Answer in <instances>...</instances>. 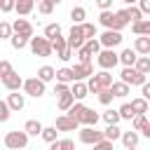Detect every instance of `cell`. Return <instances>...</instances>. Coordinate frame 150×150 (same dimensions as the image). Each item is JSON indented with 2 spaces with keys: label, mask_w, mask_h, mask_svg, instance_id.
<instances>
[{
  "label": "cell",
  "mask_w": 150,
  "mask_h": 150,
  "mask_svg": "<svg viewBox=\"0 0 150 150\" xmlns=\"http://www.w3.org/2000/svg\"><path fill=\"white\" fill-rule=\"evenodd\" d=\"M49 148H52V150H73V148H75V143H73L70 138H63V141L54 138V141L49 143Z\"/></svg>",
  "instance_id": "cell-30"
},
{
  "label": "cell",
  "mask_w": 150,
  "mask_h": 150,
  "mask_svg": "<svg viewBox=\"0 0 150 150\" xmlns=\"http://www.w3.org/2000/svg\"><path fill=\"white\" fill-rule=\"evenodd\" d=\"M12 33H19V35L30 38V35H33V26H30L28 19H16V21L12 23Z\"/></svg>",
  "instance_id": "cell-15"
},
{
  "label": "cell",
  "mask_w": 150,
  "mask_h": 150,
  "mask_svg": "<svg viewBox=\"0 0 150 150\" xmlns=\"http://www.w3.org/2000/svg\"><path fill=\"white\" fill-rule=\"evenodd\" d=\"M70 19H73V23H82L87 19V9L84 7H73L70 9Z\"/></svg>",
  "instance_id": "cell-35"
},
{
  "label": "cell",
  "mask_w": 150,
  "mask_h": 150,
  "mask_svg": "<svg viewBox=\"0 0 150 150\" xmlns=\"http://www.w3.org/2000/svg\"><path fill=\"white\" fill-rule=\"evenodd\" d=\"M131 30H134L136 35H150V21H148V19L131 21Z\"/></svg>",
  "instance_id": "cell-22"
},
{
  "label": "cell",
  "mask_w": 150,
  "mask_h": 150,
  "mask_svg": "<svg viewBox=\"0 0 150 150\" xmlns=\"http://www.w3.org/2000/svg\"><path fill=\"white\" fill-rule=\"evenodd\" d=\"M134 68L138 70V73H150V56L148 54H138L136 56V61H134Z\"/></svg>",
  "instance_id": "cell-23"
},
{
  "label": "cell",
  "mask_w": 150,
  "mask_h": 150,
  "mask_svg": "<svg viewBox=\"0 0 150 150\" xmlns=\"http://www.w3.org/2000/svg\"><path fill=\"white\" fill-rule=\"evenodd\" d=\"M117 112H120V120H131L136 112H134V108H131V103H122L120 108H117Z\"/></svg>",
  "instance_id": "cell-37"
},
{
  "label": "cell",
  "mask_w": 150,
  "mask_h": 150,
  "mask_svg": "<svg viewBox=\"0 0 150 150\" xmlns=\"http://www.w3.org/2000/svg\"><path fill=\"white\" fill-rule=\"evenodd\" d=\"M94 77H96V82H98V87H110L112 84V75H110V70H98V73H94Z\"/></svg>",
  "instance_id": "cell-28"
},
{
  "label": "cell",
  "mask_w": 150,
  "mask_h": 150,
  "mask_svg": "<svg viewBox=\"0 0 150 150\" xmlns=\"http://www.w3.org/2000/svg\"><path fill=\"white\" fill-rule=\"evenodd\" d=\"M70 91V87L66 84V82H56V87H54V94L56 96H61V94H68Z\"/></svg>",
  "instance_id": "cell-52"
},
{
  "label": "cell",
  "mask_w": 150,
  "mask_h": 150,
  "mask_svg": "<svg viewBox=\"0 0 150 150\" xmlns=\"http://www.w3.org/2000/svg\"><path fill=\"white\" fill-rule=\"evenodd\" d=\"M21 89H23L28 96H33V98H40V96L45 94V82H42V80L35 75V77H28V80H23Z\"/></svg>",
  "instance_id": "cell-4"
},
{
  "label": "cell",
  "mask_w": 150,
  "mask_h": 150,
  "mask_svg": "<svg viewBox=\"0 0 150 150\" xmlns=\"http://www.w3.org/2000/svg\"><path fill=\"white\" fill-rule=\"evenodd\" d=\"M84 40H87V38H84L80 23H73V28H70V33H68V38H66V45L73 47V49H80V47L84 45Z\"/></svg>",
  "instance_id": "cell-7"
},
{
  "label": "cell",
  "mask_w": 150,
  "mask_h": 150,
  "mask_svg": "<svg viewBox=\"0 0 150 150\" xmlns=\"http://www.w3.org/2000/svg\"><path fill=\"white\" fill-rule=\"evenodd\" d=\"M141 96H143V98H150V84H148V80L141 84Z\"/></svg>",
  "instance_id": "cell-55"
},
{
  "label": "cell",
  "mask_w": 150,
  "mask_h": 150,
  "mask_svg": "<svg viewBox=\"0 0 150 150\" xmlns=\"http://www.w3.org/2000/svg\"><path fill=\"white\" fill-rule=\"evenodd\" d=\"M0 12H2V14L14 12V0H0Z\"/></svg>",
  "instance_id": "cell-51"
},
{
  "label": "cell",
  "mask_w": 150,
  "mask_h": 150,
  "mask_svg": "<svg viewBox=\"0 0 150 150\" xmlns=\"http://www.w3.org/2000/svg\"><path fill=\"white\" fill-rule=\"evenodd\" d=\"M75 52H77V59H80V61H91V54H87L82 47H80V49H75Z\"/></svg>",
  "instance_id": "cell-54"
},
{
  "label": "cell",
  "mask_w": 150,
  "mask_h": 150,
  "mask_svg": "<svg viewBox=\"0 0 150 150\" xmlns=\"http://www.w3.org/2000/svg\"><path fill=\"white\" fill-rule=\"evenodd\" d=\"M80 131V143L84 145H94L98 138H103V131H96V127H89V124H82V129L77 127Z\"/></svg>",
  "instance_id": "cell-6"
},
{
  "label": "cell",
  "mask_w": 150,
  "mask_h": 150,
  "mask_svg": "<svg viewBox=\"0 0 150 150\" xmlns=\"http://www.w3.org/2000/svg\"><path fill=\"white\" fill-rule=\"evenodd\" d=\"M0 82L5 84V89H7V91H16V89H21V84H23V77H21L16 70H12V73H9V75H5Z\"/></svg>",
  "instance_id": "cell-13"
},
{
  "label": "cell",
  "mask_w": 150,
  "mask_h": 150,
  "mask_svg": "<svg viewBox=\"0 0 150 150\" xmlns=\"http://www.w3.org/2000/svg\"><path fill=\"white\" fill-rule=\"evenodd\" d=\"M96 63H98V68H103V70L115 68V66L120 63V61H117V52H115L112 47H101L98 54H96Z\"/></svg>",
  "instance_id": "cell-2"
},
{
  "label": "cell",
  "mask_w": 150,
  "mask_h": 150,
  "mask_svg": "<svg viewBox=\"0 0 150 150\" xmlns=\"http://www.w3.org/2000/svg\"><path fill=\"white\" fill-rule=\"evenodd\" d=\"M124 5H136V0H122Z\"/></svg>",
  "instance_id": "cell-57"
},
{
  "label": "cell",
  "mask_w": 150,
  "mask_h": 150,
  "mask_svg": "<svg viewBox=\"0 0 150 150\" xmlns=\"http://www.w3.org/2000/svg\"><path fill=\"white\" fill-rule=\"evenodd\" d=\"M94 148H96V150H112V141H108V138H98V141L94 143Z\"/></svg>",
  "instance_id": "cell-49"
},
{
  "label": "cell",
  "mask_w": 150,
  "mask_h": 150,
  "mask_svg": "<svg viewBox=\"0 0 150 150\" xmlns=\"http://www.w3.org/2000/svg\"><path fill=\"white\" fill-rule=\"evenodd\" d=\"M59 33H61V26H59V23H47V26H45V38H47V40L56 38Z\"/></svg>",
  "instance_id": "cell-41"
},
{
  "label": "cell",
  "mask_w": 150,
  "mask_h": 150,
  "mask_svg": "<svg viewBox=\"0 0 150 150\" xmlns=\"http://www.w3.org/2000/svg\"><path fill=\"white\" fill-rule=\"evenodd\" d=\"M73 54H75V49H73V47H68V45H66L61 52H56V56H59L61 61H70V59H73Z\"/></svg>",
  "instance_id": "cell-46"
},
{
  "label": "cell",
  "mask_w": 150,
  "mask_h": 150,
  "mask_svg": "<svg viewBox=\"0 0 150 150\" xmlns=\"http://www.w3.org/2000/svg\"><path fill=\"white\" fill-rule=\"evenodd\" d=\"M131 108H134V112H148V98H143V96L131 98Z\"/></svg>",
  "instance_id": "cell-36"
},
{
  "label": "cell",
  "mask_w": 150,
  "mask_h": 150,
  "mask_svg": "<svg viewBox=\"0 0 150 150\" xmlns=\"http://www.w3.org/2000/svg\"><path fill=\"white\" fill-rule=\"evenodd\" d=\"M49 42H52V52H61V49H63V47H66V38H63V35H61V33H59V35H56V38H52V40H49Z\"/></svg>",
  "instance_id": "cell-44"
},
{
  "label": "cell",
  "mask_w": 150,
  "mask_h": 150,
  "mask_svg": "<svg viewBox=\"0 0 150 150\" xmlns=\"http://www.w3.org/2000/svg\"><path fill=\"white\" fill-rule=\"evenodd\" d=\"M28 134L26 131H7V136H5V145L7 148H12V150H19V148H26L28 145Z\"/></svg>",
  "instance_id": "cell-5"
},
{
  "label": "cell",
  "mask_w": 150,
  "mask_h": 150,
  "mask_svg": "<svg viewBox=\"0 0 150 150\" xmlns=\"http://www.w3.org/2000/svg\"><path fill=\"white\" fill-rule=\"evenodd\" d=\"M7 40H9V45H12V47H14L16 52H21L23 47H28V38H26V35H19V33H12V35H9Z\"/></svg>",
  "instance_id": "cell-25"
},
{
  "label": "cell",
  "mask_w": 150,
  "mask_h": 150,
  "mask_svg": "<svg viewBox=\"0 0 150 150\" xmlns=\"http://www.w3.org/2000/svg\"><path fill=\"white\" fill-rule=\"evenodd\" d=\"M110 91H112V96H115V98H124L131 89H129V84H127V82H122V80H120V82H112V84H110Z\"/></svg>",
  "instance_id": "cell-24"
},
{
  "label": "cell",
  "mask_w": 150,
  "mask_h": 150,
  "mask_svg": "<svg viewBox=\"0 0 150 150\" xmlns=\"http://www.w3.org/2000/svg\"><path fill=\"white\" fill-rule=\"evenodd\" d=\"M136 52L131 49V47H127V49H122L120 54H117V61L122 63V66H134V61H136Z\"/></svg>",
  "instance_id": "cell-21"
},
{
  "label": "cell",
  "mask_w": 150,
  "mask_h": 150,
  "mask_svg": "<svg viewBox=\"0 0 150 150\" xmlns=\"http://www.w3.org/2000/svg\"><path fill=\"white\" fill-rule=\"evenodd\" d=\"M120 138H122V145H124L127 150H134V148L138 145V131H136V129H131V131H122Z\"/></svg>",
  "instance_id": "cell-18"
},
{
  "label": "cell",
  "mask_w": 150,
  "mask_h": 150,
  "mask_svg": "<svg viewBox=\"0 0 150 150\" xmlns=\"http://www.w3.org/2000/svg\"><path fill=\"white\" fill-rule=\"evenodd\" d=\"M134 52L136 54H150V35H138L134 40Z\"/></svg>",
  "instance_id": "cell-20"
},
{
  "label": "cell",
  "mask_w": 150,
  "mask_h": 150,
  "mask_svg": "<svg viewBox=\"0 0 150 150\" xmlns=\"http://www.w3.org/2000/svg\"><path fill=\"white\" fill-rule=\"evenodd\" d=\"M49 2H52V5H61L63 0H49Z\"/></svg>",
  "instance_id": "cell-58"
},
{
  "label": "cell",
  "mask_w": 150,
  "mask_h": 150,
  "mask_svg": "<svg viewBox=\"0 0 150 150\" xmlns=\"http://www.w3.org/2000/svg\"><path fill=\"white\" fill-rule=\"evenodd\" d=\"M7 105H9V110H12V112L23 110V105H26L23 94H19V89H16V91H9V94H7Z\"/></svg>",
  "instance_id": "cell-14"
},
{
  "label": "cell",
  "mask_w": 150,
  "mask_h": 150,
  "mask_svg": "<svg viewBox=\"0 0 150 150\" xmlns=\"http://www.w3.org/2000/svg\"><path fill=\"white\" fill-rule=\"evenodd\" d=\"M12 35V23H7V21H0V40H7Z\"/></svg>",
  "instance_id": "cell-47"
},
{
  "label": "cell",
  "mask_w": 150,
  "mask_h": 150,
  "mask_svg": "<svg viewBox=\"0 0 150 150\" xmlns=\"http://www.w3.org/2000/svg\"><path fill=\"white\" fill-rule=\"evenodd\" d=\"M54 127H56L59 131H77L80 122H77V120H73L70 115H66V112H63V115H59V117H56V124H54Z\"/></svg>",
  "instance_id": "cell-11"
},
{
  "label": "cell",
  "mask_w": 150,
  "mask_h": 150,
  "mask_svg": "<svg viewBox=\"0 0 150 150\" xmlns=\"http://www.w3.org/2000/svg\"><path fill=\"white\" fill-rule=\"evenodd\" d=\"M12 70H14V68H12V63H9V61H0V80H2L5 75H9Z\"/></svg>",
  "instance_id": "cell-50"
},
{
  "label": "cell",
  "mask_w": 150,
  "mask_h": 150,
  "mask_svg": "<svg viewBox=\"0 0 150 150\" xmlns=\"http://www.w3.org/2000/svg\"><path fill=\"white\" fill-rule=\"evenodd\" d=\"M9 115H12V110H9L7 101H0V122H7V120H9Z\"/></svg>",
  "instance_id": "cell-48"
},
{
  "label": "cell",
  "mask_w": 150,
  "mask_h": 150,
  "mask_svg": "<svg viewBox=\"0 0 150 150\" xmlns=\"http://www.w3.org/2000/svg\"><path fill=\"white\" fill-rule=\"evenodd\" d=\"M96 94H98V101H101L103 105H110V103H112V98H115V96H112V91H110V87H101Z\"/></svg>",
  "instance_id": "cell-33"
},
{
  "label": "cell",
  "mask_w": 150,
  "mask_h": 150,
  "mask_svg": "<svg viewBox=\"0 0 150 150\" xmlns=\"http://www.w3.org/2000/svg\"><path fill=\"white\" fill-rule=\"evenodd\" d=\"M23 131H26L28 136H40V131H42V124H40L38 120H28V122L23 124Z\"/></svg>",
  "instance_id": "cell-29"
},
{
  "label": "cell",
  "mask_w": 150,
  "mask_h": 150,
  "mask_svg": "<svg viewBox=\"0 0 150 150\" xmlns=\"http://www.w3.org/2000/svg\"><path fill=\"white\" fill-rule=\"evenodd\" d=\"M98 9H112V0H96Z\"/></svg>",
  "instance_id": "cell-56"
},
{
  "label": "cell",
  "mask_w": 150,
  "mask_h": 150,
  "mask_svg": "<svg viewBox=\"0 0 150 150\" xmlns=\"http://www.w3.org/2000/svg\"><path fill=\"white\" fill-rule=\"evenodd\" d=\"M115 19H117L120 28H124V26H129V23H131V21H129V14H127V9H117V12H115Z\"/></svg>",
  "instance_id": "cell-42"
},
{
  "label": "cell",
  "mask_w": 150,
  "mask_h": 150,
  "mask_svg": "<svg viewBox=\"0 0 150 150\" xmlns=\"http://www.w3.org/2000/svg\"><path fill=\"white\" fill-rule=\"evenodd\" d=\"M101 120V115L96 112V110H91V108H87L84 105V110H82V115H80V124H89V127H96V122Z\"/></svg>",
  "instance_id": "cell-17"
},
{
  "label": "cell",
  "mask_w": 150,
  "mask_h": 150,
  "mask_svg": "<svg viewBox=\"0 0 150 150\" xmlns=\"http://www.w3.org/2000/svg\"><path fill=\"white\" fill-rule=\"evenodd\" d=\"M38 77L47 84V82H52L54 80V68L52 66H42V68H38Z\"/></svg>",
  "instance_id": "cell-32"
},
{
  "label": "cell",
  "mask_w": 150,
  "mask_h": 150,
  "mask_svg": "<svg viewBox=\"0 0 150 150\" xmlns=\"http://www.w3.org/2000/svg\"><path fill=\"white\" fill-rule=\"evenodd\" d=\"M28 47H30V54L33 56H52V42L45 38V35H40V38H28Z\"/></svg>",
  "instance_id": "cell-1"
},
{
  "label": "cell",
  "mask_w": 150,
  "mask_h": 150,
  "mask_svg": "<svg viewBox=\"0 0 150 150\" xmlns=\"http://www.w3.org/2000/svg\"><path fill=\"white\" fill-rule=\"evenodd\" d=\"M35 7V0H14V12L19 16H28Z\"/></svg>",
  "instance_id": "cell-19"
},
{
  "label": "cell",
  "mask_w": 150,
  "mask_h": 150,
  "mask_svg": "<svg viewBox=\"0 0 150 150\" xmlns=\"http://www.w3.org/2000/svg\"><path fill=\"white\" fill-rule=\"evenodd\" d=\"M136 2H138L136 7L143 12V16H145V14H150V0H136Z\"/></svg>",
  "instance_id": "cell-53"
},
{
  "label": "cell",
  "mask_w": 150,
  "mask_h": 150,
  "mask_svg": "<svg viewBox=\"0 0 150 150\" xmlns=\"http://www.w3.org/2000/svg\"><path fill=\"white\" fill-rule=\"evenodd\" d=\"M124 9H127V14H129V21H138V19H143V12H141L136 5H127Z\"/></svg>",
  "instance_id": "cell-40"
},
{
  "label": "cell",
  "mask_w": 150,
  "mask_h": 150,
  "mask_svg": "<svg viewBox=\"0 0 150 150\" xmlns=\"http://www.w3.org/2000/svg\"><path fill=\"white\" fill-rule=\"evenodd\" d=\"M120 134H122V129H120L117 124H108V127H105V131H103V138H108V141H112V143H115V141L120 138Z\"/></svg>",
  "instance_id": "cell-31"
},
{
  "label": "cell",
  "mask_w": 150,
  "mask_h": 150,
  "mask_svg": "<svg viewBox=\"0 0 150 150\" xmlns=\"http://www.w3.org/2000/svg\"><path fill=\"white\" fill-rule=\"evenodd\" d=\"M56 134H59V129H56V127H42V131H40L42 141H47V143H52V141L56 138Z\"/></svg>",
  "instance_id": "cell-39"
},
{
  "label": "cell",
  "mask_w": 150,
  "mask_h": 150,
  "mask_svg": "<svg viewBox=\"0 0 150 150\" xmlns=\"http://www.w3.org/2000/svg\"><path fill=\"white\" fill-rule=\"evenodd\" d=\"M73 101H75V98H73V94L68 91V94H61V96H59V103H56V105H59L61 112H66V110L73 105Z\"/></svg>",
  "instance_id": "cell-34"
},
{
  "label": "cell",
  "mask_w": 150,
  "mask_h": 150,
  "mask_svg": "<svg viewBox=\"0 0 150 150\" xmlns=\"http://www.w3.org/2000/svg\"><path fill=\"white\" fill-rule=\"evenodd\" d=\"M38 12L47 16V14H52V12H54V5H52L49 0H40V2H38Z\"/></svg>",
  "instance_id": "cell-45"
},
{
  "label": "cell",
  "mask_w": 150,
  "mask_h": 150,
  "mask_svg": "<svg viewBox=\"0 0 150 150\" xmlns=\"http://www.w3.org/2000/svg\"><path fill=\"white\" fill-rule=\"evenodd\" d=\"M131 129H136V131H141L143 136L150 138V122H148L145 112H136V115L131 117Z\"/></svg>",
  "instance_id": "cell-9"
},
{
  "label": "cell",
  "mask_w": 150,
  "mask_h": 150,
  "mask_svg": "<svg viewBox=\"0 0 150 150\" xmlns=\"http://www.w3.org/2000/svg\"><path fill=\"white\" fill-rule=\"evenodd\" d=\"M80 28H82V33H84V38H87V40H89V38H96V26H94V23L82 21V23H80Z\"/></svg>",
  "instance_id": "cell-43"
},
{
  "label": "cell",
  "mask_w": 150,
  "mask_h": 150,
  "mask_svg": "<svg viewBox=\"0 0 150 150\" xmlns=\"http://www.w3.org/2000/svg\"><path fill=\"white\" fill-rule=\"evenodd\" d=\"M54 77H56V82H66V84H70L75 80L73 68H59V70H54Z\"/></svg>",
  "instance_id": "cell-26"
},
{
  "label": "cell",
  "mask_w": 150,
  "mask_h": 150,
  "mask_svg": "<svg viewBox=\"0 0 150 150\" xmlns=\"http://www.w3.org/2000/svg\"><path fill=\"white\" fill-rule=\"evenodd\" d=\"M82 49H84L87 54H91V56H96V54H98V49H101V42H98V38H89V40H84V45H82Z\"/></svg>",
  "instance_id": "cell-27"
},
{
  "label": "cell",
  "mask_w": 150,
  "mask_h": 150,
  "mask_svg": "<svg viewBox=\"0 0 150 150\" xmlns=\"http://www.w3.org/2000/svg\"><path fill=\"white\" fill-rule=\"evenodd\" d=\"M98 23H101L103 28L122 30V28H120V23H117V19H115V12H112V9H101V14H98Z\"/></svg>",
  "instance_id": "cell-10"
},
{
  "label": "cell",
  "mask_w": 150,
  "mask_h": 150,
  "mask_svg": "<svg viewBox=\"0 0 150 150\" xmlns=\"http://www.w3.org/2000/svg\"><path fill=\"white\" fill-rule=\"evenodd\" d=\"M120 80H122V82H127L129 87H134V84H138V87H141V84L148 80V75H145V73H138L134 66H124V68H122V73H120Z\"/></svg>",
  "instance_id": "cell-3"
},
{
  "label": "cell",
  "mask_w": 150,
  "mask_h": 150,
  "mask_svg": "<svg viewBox=\"0 0 150 150\" xmlns=\"http://www.w3.org/2000/svg\"><path fill=\"white\" fill-rule=\"evenodd\" d=\"M91 73H94L91 61H77V63L73 66V75H75V80H87Z\"/></svg>",
  "instance_id": "cell-12"
},
{
  "label": "cell",
  "mask_w": 150,
  "mask_h": 150,
  "mask_svg": "<svg viewBox=\"0 0 150 150\" xmlns=\"http://www.w3.org/2000/svg\"><path fill=\"white\" fill-rule=\"evenodd\" d=\"M101 120H103L105 124H117V122H120V112L110 108V110H105V112L101 115Z\"/></svg>",
  "instance_id": "cell-38"
},
{
  "label": "cell",
  "mask_w": 150,
  "mask_h": 150,
  "mask_svg": "<svg viewBox=\"0 0 150 150\" xmlns=\"http://www.w3.org/2000/svg\"><path fill=\"white\" fill-rule=\"evenodd\" d=\"M98 42H101V47H117V45H122V30H112V28H105V33L98 38Z\"/></svg>",
  "instance_id": "cell-8"
},
{
  "label": "cell",
  "mask_w": 150,
  "mask_h": 150,
  "mask_svg": "<svg viewBox=\"0 0 150 150\" xmlns=\"http://www.w3.org/2000/svg\"><path fill=\"white\" fill-rule=\"evenodd\" d=\"M70 84H73V87H70V94H73V98H75V101H82V98L89 94V91H87V82H84V80H73Z\"/></svg>",
  "instance_id": "cell-16"
}]
</instances>
